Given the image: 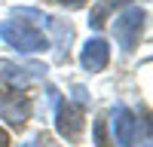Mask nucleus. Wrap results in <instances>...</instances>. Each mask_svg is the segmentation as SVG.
<instances>
[{"instance_id":"1","label":"nucleus","mask_w":153,"mask_h":147,"mask_svg":"<svg viewBox=\"0 0 153 147\" xmlns=\"http://www.w3.org/2000/svg\"><path fill=\"white\" fill-rule=\"evenodd\" d=\"M0 37L6 40V46L19 49V52H40V49L49 46L43 31H37L34 24H25V22H3L0 24Z\"/></svg>"},{"instance_id":"2","label":"nucleus","mask_w":153,"mask_h":147,"mask_svg":"<svg viewBox=\"0 0 153 147\" xmlns=\"http://www.w3.org/2000/svg\"><path fill=\"white\" fill-rule=\"evenodd\" d=\"M144 22H147V12L141 6H132L117 16L113 22V37H117V43L123 46V52H132L141 40V31H144Z\"/></svg>"},{"instance_id":"3","label":"nucleus","mask_w":153,"mask_h":147,"mask_svg":"<svg viewBox=\"0 0 153 147\" xmlns=\"http://www.w3.org/2000/svg\"><path fill=\"white\" fill-rule=\"evenodd\" d=\"M43 74H46L43 65L22 68V65H16V61H0V83L12 86V89H25V86H31L34 80H40Z\"/></svg>"},{"instance_id":"4","label":"nucleus","mask_w":153,"mask_h":147,"mask_svg":"<svg viewBox=\"0 0 153 147\" xmlns=\"http://www.w3.org/2000/svg\"><path fill=\"white\" fill-rule=\"evenodd\" d=\"M83 120H86V114H83V104H61L58 110H55V129H58V135L65 141H76L80 138V132H83Z\"/></svg>"},{"instance_id":"5","label":"nucleus","mask_w":153,"mask_h":147,"mask_svg":"<svg viewBox=\"0 0 153 147\" xmlns=\"http://www.w3.org/2000/svg\"><path fill=\"white\" fill-rule=\"evenodd\" d=\"M31 117V101L19 92H0V120H6L9 126L22 129Z\"/></svg>"},{"instance_id":"6","label":"nucleus","mask_w":153,"mask_h":147,"mask_svg":"<svg viewBox=\"0 0 153 147\" xmlns=\"http://www.w3.org/2000/svg\"><path fill=\"white\" fill-rule=\"evenodd\" d=\"M113 138L120 147H138V120L129 107H113Z\"/></svg>"},{"instance_id":"7","label":"nucleus","mask_w":153,"mask_h":147,"mask_svg":"<svg viewBox=\"0 0 153 147\" xmlns=\"http://www.w3.org/2000/svg\"><path fill=\"white\" fill-rule=\"evenodd\" d=\"M80 61H83V68H86V71H92V74L104 71V68H107V61H110V46L101 40V37H95V40H89V43L83 46Z\"/></svg>"},{"instance_id":"8","label":"nucleus","mask_w":153,"mask_h":147,"mask_svg":"<svg viewBox=\"0 0 153 147\" xmlns=\"http://www.w3.org/2000/svg\"><path fill=\"white\" fill-rule=\"evenodd\" d=\"M123 3H129V0H98L95 9H92V16H89V24H92V28H101V24L107 22V16L117 6H123Z\"/></svg>"},{"instance_id":"9","label":"nucleus","mask_w":153,"mask_h":147,"mask_svg":"<svg viewBox=\"0 0 153 147\" xmlns=\"http://www.w3.org/2000/svg\"><path fill=\"white\" fill-rule=\"evenodd\" d=\"M12 19H31V24L37 28V24H49L52 19L46 16V12H40V9H16L12 12Z\"/></svg>"},{"instance_id":"10","label":"nucleus","mask_w":153,"mask_h":147,"mask_svg":"<svg viewBox=\"0 0 153 147\" xmlns=\"http://www.w3.org/2000/svg\"><path fill=\"white\" fill-rule=\"evenodd\" d=\"M95 141H98V147H110L107 132H104V120H95Z\"/></svg>"},{"instance_id":"11","label":"nucleus","mask_w":153,"mask_h":147,"mask_svg":"<svg viewBox=\"0 0 153 147\" xmlns=\"http://www.w3.org/2000/svg\"><path fill=\"white\" fill-rule=\"evenodd\" d=\"M55 3L68 6V9H80V6H86V3H89V0H55Z\"/></svg>"},{"instance_id":"12","label":"nucleus","mask_w":153,"mask_h":147,"mask_svg":"<svg viewBox=\"0 0 153 147\" xmlns=\"http://www.w3.org/2000/svg\"><path fill=\"white\" fill-rule=\"evenodd\" d=\"M37 147H58V144H52L49 135H37Z\"/></svg>"},{"instance_id":"13","label":"nucleus","mask_w":153,"mask_h":147,"mask_svg":"<svg viewBox=\"0 0 153 147\" xmlns=\"http://www.w3.org/2000/svg\"><path fill=\"white\" fill-rule=\"evenodd\" d=\"M0 147H9V135H6L3 129H0Z\"/></svg>"}]
</instances>
